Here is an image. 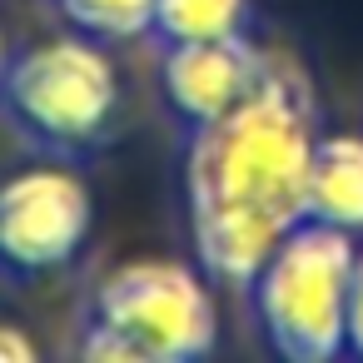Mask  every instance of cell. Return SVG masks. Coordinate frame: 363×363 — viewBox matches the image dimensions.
Here are the masks:
<instances>
[{"mask_svg":"<svg viewBox=\"0 0 363 363\" xmlns=\"http://www.w3.org/2000/svg\"><path fill=\"white\" fill-rule=\"evenodd\" d=\"M318 115L308 75L269 50L264 80L229 115L194 125L184 150V199L194 259L214 284L249 289L274 244L303 219Z\"/></svg>","mask_w":363,"mask_h":363,"instance_id":"cell-1","label":"cell"},{"mask_svg":"<svg viewBox=\"0 0 363 363\" xmlns=\"http://www.w3.org/2000/svg\"><path fill=\"white\" fill-rule=\"evenodd\" d=\"M358 244L353 234L298 219L249 279V303L269 348L289 363H328L348 353V284Z\"/></svg>","mask_w":363,"mask_h":363,"instance_id":"cell-2","label":"cell"},{"mask_svg":"<svg viewBox=\"0 0 363 363\" xmlns=\"http://www.w3.org/2000/svg\"><path fill=\"white\" fill-rule=\"evenodd\" d=\"M249 26H254L249 0H155V35L164 45L249 35Z\"/></svg>","mask_w":363,"mask_h":363,"instance_id":"cell-8","label":"cell"},{"mask_svg":"<svg viewBox=\"0 0 363 363\" xmlns=\"http://www.w3.org/2000/svg\"><path fill=\"white\" fill-rule=\"evenodd\" d=\"M40 348L21 323H0V363H35Z\"/></svg>","mask_w":363,"mask_h":363,"instance_id":"cell-11","label":"cell"},{"mask_svg":"<svg viewBox=\"0 0 363 363\" xmlns=\"http://www.w3.org/2000/svg\"><path fill=\"white\" fill-rule=\"evenodd\" d=\"M269 50H259L249 35H224V40H179L164 45L160 85L169 110L194 130L219 115H229L254 85L264 80Z\"/></svg>","mask_w":363,"mask_h":363,"instance_id":"cell-6","label":"cell"},{"mask_svg":"<svg viewBox=\"0 0 363 363\" xmlns=\"http://www.w3.org/2000/svg\"><path fill=\"white\" fill-rule=\"evenodd\" d=\"M90 323L125 338L140 363H194L219 343V303L209 274L179 259L115 264L95 284Z\"/></svg>","mask_w":363,"mask_h":363,"instance_id":"cell-4","label":"cell"},{"mask_svg":"<svg viewBox=\"0 0 363 363\" xmlns=\"http://www.w3.org/2000/svg\"><path fill=\"white\" fill-rule=\"evenodd\" d=\"M60 11L95 40H140L155 30V0H60Z\"/></svg>","mask_w":363,"mask_h":363,"instance_id":"cell-9","label":"cell"},{"mask_svg":"<svg viewBox=\"0 0 363 363\" xmlns=\"http://www.w3.org/2000/svg\"><path fill=\"white\" fill-rule=\"evenodd\" d=\"M0 110L40 150H55V155L90 150L110 135L120 110L115 60L95 45V35L40 40L6 65Z\"/></svg>","mask_w":363,"mask_h":363,"instance_id":"cell-3","label":"cell"},{"mask_svg":"<svg viewBox=\"0 0 363 363\" xmlns=\"http://www.w3.org/2000/svg\"><path fill=\"white\" fill-rule=\"evenodd\" d=\"M6 65H11V55H6V30H0V80H6Z\"/></svg>","mask_w":363,"mask_h":363,"instance_id":"cell-12","label":"cell"},{"mask_svg":"<svg viewBox=\"0 0 363 363\" xmlns=\"http://www.w3.org/2000/svg\"><path fill=\"white\" fill-rule=\"evenodd\" d=\"M348 353L363 358V249H358V264H353V284H348Z\"/></svg>","mask_w":363,"mask_h":363,"instance_id":"cell-10","label":"cell"},{"mask_svg":"<svg viewBox=\"0 0 363 363\" xmlns=\"http://www.w3.org/2000/svg\"><path fill=\"white\" fill-rule=\"evenodd\" d=\"M95 199L75 169L26 164L0 179V274L30 279L70 264L90 239Z\"/></svg>","mask_w":363,"mask_h":363,"instance_id":"cell-5","label":"cell"},{"mask_svg":"<svg viewBox=\"0 0 363 363\" xmlns=\"http://www.w3.org/2000/svg\"><path fill=\"white\" fill-rule=\"evenodd\" d=\"M303 219L333 224L353 239L363 234V135H318Z\"/></svg>","mask_w":363,"mask_h":363,"instance_id":"cell-7","label":"cell"}]
</instances>
